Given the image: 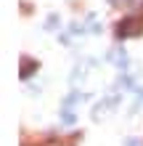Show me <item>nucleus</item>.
<instances>
[{
  "label": "nucleus",
  "mask_w": 143,
  "mask_h": 146,
  "mask_svg": "<svg viewBox=\"0 0 143 146\" xmlns=\"http://www.w3.org/2000/svg\"><path fill=\"white\" fill-rule=\"evenodd\" d=\"M61 119H64L66 125H72V122H74V114H72L69 109H64V111H61Z\"/></svg>",
  "instance_id": "20e7f679"
},
{
  "label": "nucleus",
  "mask_w": 143,
  "mask_h": 146,
  "mask_svg": "<svg viewBox=\"0 0 143 146\" xmlns=\"http://www.w3.org/2000/svg\"><path fill=\"white\" fill-rule=\"evenodd\" d=\"M21 64H24V69H21V77H27V74L32 72V66H35V69H37V64H32V61H29V58H24V61H21Z\"/></svg>",
  "instance_id": "7ed1b4c3"
},
{
  "label": "nucleus",
  "mask_w": 143,
  "mask_h": 146,
  "mask_svg": "<svg viewBox=\"0 0 143 146\" xmlns=\"http://www.w3.org/2000/svg\"><path fill=\"white\" fill-rule=\"evenodd\" d=\"M127 146H140V141H135V138H130V141H127Z\"/></svg>",
  "instance_id": "423d86ee"
},
{
  "label": "nucleus",
  "mask_w": 143,
  "mask_h": 146,
  "mask_svg": "<svg viewBox=\"0 0 143 146\" xmlns=\"http://www.w3.org/2000/svg\"><path fill=\"white\" fill-rule=\"evenodd\" d=\"M111 3H114V5H130L132 0H111Z\"/></svg>",
  "instance_id": "39448f33"
},
{
  "label": "nucleus",
  "mask_w": 143,
  "mask_h": 146,
  "mask_svg": "<svg viewBox=\"0 0 143 146\" xmlns=\"http://www.w3.org/2000/svg\"><path fill=\"white\" fill-rule=\"evenodd\" d=\"M143 32V24L140 19H125L119 27H117V37H135Z\"/></svg>",
  "instance_id": "f257e3e1"
},
{
  "label": "nucleus",
  "mask_w": 143,
  "mask_h": 146,
  "mask_svg": "<svg viewBox=\"0 0 143 146\" xmlns=\"http://www.w3.org/2000/svg\"><path fill=\"white\" fill-rule=\"evenodd\" d=\"M109 58H111V61L119 66V69H125V66H127V56H125V50H122V48H114L111 53H109Z\"/></svg>",
  "instance_id": "f03ea898"
}]
</instances>
